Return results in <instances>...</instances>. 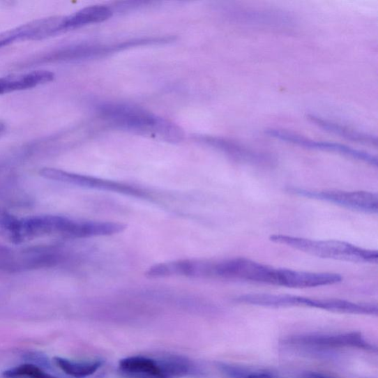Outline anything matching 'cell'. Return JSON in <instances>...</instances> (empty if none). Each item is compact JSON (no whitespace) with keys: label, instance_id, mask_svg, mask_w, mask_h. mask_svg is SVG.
<instances>
[{"label":"cell","instance_id":"obj_7","mask_svg":"<svg viewBox=\"0 0 378 378\" xmlns=\"http://www.w3.org/2000/svg\"><path fill=\"white\" fill-rule=\"evenodd\" d=\"M42 177L96 190L112 192L135 197H146L147 194L139 188L129 184L100 179L91 176L70 173L52 168H44L40 172Z\"/></svg>","mask_w":378,"mask_h":378},{"label":"cell","instance_id":"obj_10","mask_svg":"<svg viewBox=\"0 0 378 378\" xmlns=\"http://www.w3.org/2000/svg\"><path fill=\"white\" fill-rule=\"evenodd\" d=\"M309 119L325 131L345 137L347 140L374 146L377 144V137L371 135L351 130L343 125L322 119L316 116H309Z\"/></svg>","mask_w":378,"mask_h":378},{"label":"cell","instance_id":"obj_1","mask_svg":"<svg viewBox=\"0 0 378 378\" xmlns=\"http://www.w3.org/2000/svg\"><path fill=\"white\" fill-rule=\"evenodd\" d=\"M239 303L264 308H310L323 310L358 315H377V306L373 304L356 303L342 299L312 298L304 296L271 294H250L237 297Z\"/></svg>","mask_w":378,"mask_h":378},{"label":"cell","instance_id":"obj_3","mask_svg":"<svg viewBox=\"0 0 378 378\" xmlns=\"http://www.w3.org/2000/svg\"><path fill=\"white\" fill-rule=\"evenodd\" d=\"M193 364L177 355L149 358L135 356L121 359L118 370L126 378H182L193 372Z\"/></svg>","mask_w":378,"mask_h":378},{"label":"cell","instance_id":"obj_13","mask_svg":"<svg viewBox=\"0 0 378 378\" xmlns=\"http://www.w3.org/2000/svg\"><path fill=\"white\" fill-rule=\"evenodd\" d=\"M20 220L0 209V236L7 241L19 243L22 242Z\"/></svg>","mask_w":378,"mask_h":378},{"label":"cell","instance_id":"obj_6","mask_svg":"<svg viewBox=\"0 0 378 378\" xmlns=\"http://www.w3.org/2000/svg\"><path fill=\"white\" fill-rule=\"evenodd\" d=\"M291 192L310 199H318L359 212L376 214L378 212V195L369 192L312 191L293 188Z\"/></svg>","mask_w":378,"mask_h":378},{"label":"cell","instance_id":"obj_14","mask_svg":"<svg viewBox=\"0 0 378 378\" xmlns=\"http://www.w3.org/2000/svg\"><path fill=\"white\" fill-rule=\"evenodd\" d=\"M5 378H59L49 375L33 364H23L3 372Z\"/></svg>","mask_w":378,"mask_h":378},{"label":"cell","instance_id":"obj_12","mask_svg":"<svg viewBox=\"0 0 378 378\" xmlns=\"http://www.w3.org/2000/svg\"><path fill=\"white\" fill-rule=\"evenodd\" d=\"M54 361L58 368L66 375L74 378H86L96 374L102 368V360L86 361H73L66 358L55 357Z\"/></svg>","mask_w":378,"mask_h":378},{"label":"cell","instance_id":"obj_15","mask_svg":"<svg viewBox=\"0 0 378 378\" xmlns=\"http://www.w3.org/2000/svg\"><path fill=\"white\" fill-rule=\"evenodd\" d=\"M300 378H332L330 376H327L324 374L319 373V372H306L303 375H301Z\"/></svg>","mask_w":378,"mask_h":378},{"label":"cell","instance_id":"obj_5","mask_svg":"<svg viewBox=\"0 0 378 378\" xmlns=\"http://www.w3.org/2000/svg\"><path fill=\"white\" fill-rule=\"evenodd\" d=\"M104 112L110 119L126 128L137 131L158 132L168 137L179 136L174 126L139 109L130 107L113 106L105 107Z\"/></svg>","mask_w":378,"mask_h":378},{"label":"cell","instance_id":"obj_17","mask_svg":"<svg viewBox=\"0 0 378 378\" xmlns=\"http://www.w3.org/2000/svg\"><path fill=\"white\" fill-rule=\"evenodd\" d=\"M6 130V124L2 121H0V134H2Z\"/></svg>","mask_w":378,"mask_h":378},{"label":"cell","instance_id":"obj_16","mask_svg":"<svg viewBox=\"0 0 378 378\" xmlns=\"http://www.w3.org/2000/svg\"><path fill=\"white\" fill-rule=\"evenodd\" d=\"M243 378H278L271 374L264 373V372H256L250 374Z\"/></svg>","mask_w":378,"mask_h":378},{"label":"cell","instance_id":"obj_9","mask_svg":"<svg viewBox=\"0 0 378 378\" xmlns=\"http://www.w3.org/2000/svg\"><path fill=\"white\" fill-rule=\"evenodd\" d=\"M54 73L45 70L14 73L0 78V95L31 89L54 80Z\"/></svg>","mask_w":378,"mask_h":378},{"label":"cell","instance_id":"obj_8","mask_svg":"<svg viewBox=\"0 0 378 378\" xmlns=\"http://www.w3.org/2000/svg\"><path fill=\"white\" fill-rule=\"evenodd\" d=\"M266 133L275 139L291 143L309 149L326 151V152L338 153L352 159H356L374 167L377 166V158L363 151L358 150L348 146L326 142H318L309 139L292 133L280 130H267Z\"/></svg>","mask_w":378,"mask_h":378},{"label":"cell","instance_id":"obj_2","mask_svg":"<svg viewBox=\"0 0 378 378\" xmlns=\"http://www.w3.org/2000/svg\"><path fill=\"white\" fill-rule=\"evenodd\" d=\"M270 241L304 252L311 256L354 263L377 264L378 252L338 241H315L283 234H274Z\"/></svg>","mask_w":378,"mask_h":378},{"label":"cell","instance_id":"obj_4","mask_svg":"<svg viewBox=\"0 0 378 378\" xmlns=\"http://www.w3.org/2000/svg\"><path fill=\"white\" fill-rule=\"evenodd\" d=\"M285 343L294 347L312 349L343 348H356L370 351L376 349L359 332L299 335L287 338Z\"/></svg>","mask_w":378,"mask_h":378},{"label":"cell","instance_id":"obj_11","mask_svg":"<svg viewBox=\"0 0 378 378\" xmlns=\"http://www.w3.org/2000/svg\"><path fill=\"white\" fill-rule=\"evenodd\" d=\"M112 14V10L107 7L92 6L84 8L66 17V31L82 27L88 24L104 21L111 17Z\"/></svg>","mask_w":378,"mask_h":378}]
</instances>
